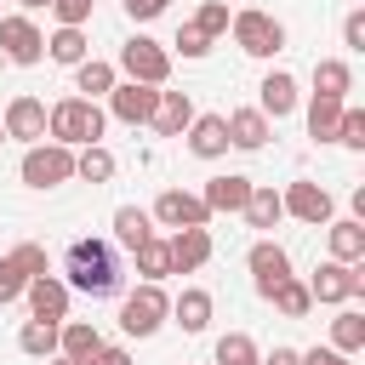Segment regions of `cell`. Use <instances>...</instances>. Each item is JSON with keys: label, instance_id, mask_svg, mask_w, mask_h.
<instances>
[{"label": "cell", "instance_id": "obj_5", "mask_svg": "<svg viewBox=\"0 0 365 365\" xmlns=\"http://www.w3.org/2000/svg\"><path fill=\"white\" fill-rule=\"evenodd\" d=\"M302 285H308V297H314V302L348 308L354 297H365V268H359V262H319Z\"/></svg>", "mask_w": 365, "mask_h": 365}, {"label": "cell", "instance_id": "obj_46", "mask_svg": "<svg viewBox=\"0 0 365 365\" xmlns=\"http://www.w3.org/2000/svg\"><path fill=\"white\" fill-rule=\"evenodd\" d=\"M262 365H302V359H297V348H274V354H262Z\"/></svg>", "mask_w": 365, "mask_h": 365}, {"label": "cell", "instance_id": "obj_4", "mask_svg": "<svg viewBox=\"0 0 365 365\" xmlns=\"http://www.w3.org/2000/svg\"><path fill=\"white\" fill-rule=\"evenodd\" d=\"M228 29H234V46H240L245 57H274V51L285 46V23H279L274 11H257V6L234 11Z\"/></svg>", "mask_w": 365, "mask_h": 365}, {"label": "cell", "instance_id": "obj_13", "mask_svg": "<svg viewBox=\"0 0 365 365\" xmlns=\"http://www.w3.org/2000/svg\"><path fill=\"white\" fill-rule=\"evenodd\" d=\"M23 297H29V314L34 319H51V325H63L68 319V285H63V274H40V279H29L23 285Z\"/></svg>", "mask_w": 365, "mask_h": 365}, {"label": "cell", "instance_id": "obj_30", "mask_svg": "<svg viewBox=\"0 0 365 365\" xmlns=\"http://www.w3.org/2000/svg\"><path fill=\"white\" fill-rule=\"evenodd\" d=\"M17 348H23L29 359H51V354H57V325H51V319H23Z\"/></svg>", "mask_w": 365, "mask_h": 365}, {"label": "cell", "instance_id": "obj_40", "mask_svg": "<svg viewBox=\"0 0 365 365\" xmlns=\"http://www.w3.org/2000/svg\"><path fill=\"white\" fill-rule=\"evenodd\" d=\"M23 285H29V274H23L11 257H0V308H6V302H17V297H23Z\"/></svg>", "mask_w": 365, "mask_h": 365}, {"label": "cell", "instance_id": "obj_45", "mask_svg": "<svg viewBox=\"0 0 365 365\" xmlns=\"http://www.w3.org/2000/svg\"><path fill=\"white\" fill-rule=\"evenodd\" d=\"M302 365H354L348 354H336V348H308V354H297Z\"/></svg>", "mask_w": 365, "mask_h": 365}, {"label": "cell", "instance_id": "obj_48", "mask_svg": "<svg viewBox=\"0 0 365 365\" xmlns=\"http://www.w3.org/2000/svg\"><path fill=\"white\" fill-rule=\"evenodd\" d=\"M51 365H74V359H51Z\"/></svg>", "mask_w": 365, "mask_h": 365}, {"label": "cell", "instance_id": "obj_3", "mask_svg": "<svg viewBox=\"0 0 365 365\" xmlns=\"http://www.w3.org/2000/svg\"><path fill=\"white\" fill-rule=\"evenodd\" d=\"M125 80H137V86H154V91H165V80H171V51L160 46V40H148V34H131L125 46H120V63H114Z\"/></svg>", "mask_w": 365, "mask_h": 365}, {"label": "cell", "instance_id": "obj_36", "mask_svg": "<svg viewBox=\"0 0 365 365\" xmlns=\"http://www.w3.org/2000/svg\"><path fill=\"white\" fill-rule=\"evenodd\" d=\"M228 17H234V11H228V0H200V11H194V29H200L205 40H217V34L228 29Z\"/></svg>", "mask_w": 365, "mask_h": 365}, {"label": "cell", "instance_id": "obj_47", "mask_svg": "<svg viewBox=\"0 0 365 365\" xmlns=\"http://www.w3.org/2000/svg\"><path fill=\"white\" fill-rule=\"evenodd\" d=\"M23 11H51V0H17Z\"/></svg>", "mask_w": 365, "mask_h": 365}, {"label": "cell", "instance_id": "obj_20", "mask_svg": "<svg viewBox=\"0 0 365 365\" xmlns=\"http://www.w3.org/2000/svg\"><path fill=\"white\" fill-rule=\"evenodd\" d=\"M97 348H103V331H97L91 319H63V325H57V359L86 365Z\"/></svg>", "mask_w": 365, "mask_h": 365}, {"label": "cell", "instance_id": "obj_41", "mask_svg": "<svg viewBox=\"0 0 365 365\" xmlns=\"http://www.w3.org/2000/svg\"><path fill=\"white\" fill-rule=\"evenodd\" d=\"M342 46H348V51H365V11H359V6L342 17Z\"/></svg>", "mask_w": 365, "mask_h": 365}, {"label": "cell", "instance_id": "obj_7", "mask_svg": "<svg viewBox=\"0 0 365 365\" xmlns=\"http://www.w3.org/2000/svg\"><path fill=\"white\" fill-rule=\"evenodd\" d=\"M17 171H23L29 188H63V182H74V148H63V143H34Z\"/></svg>", "mask_w": 365, "mask_h": 365}, {"label": "cell", "instance_id": "obj_38", "mask_svg": "<svg viewBox=\"0 0 365 365\" xmlns=\"http://www.w3.org/2000/svg\"><path fill=\"white\" fill-rule=\"evenodd\" d=\"M6 257H11V262H17L23 274H29V279H40V274H51V257H46V245H34V240H23V245H11Z\"/></svg>", "mask_w": 365, "mask_h": 365}, {"label": "cell", "instance_id": "obj_42", "mask_svg": "<svg viewBox=\"0 0 365 365\" xmlns=\"http://www.w3.org/2000/svg\"><path fill=\"white\" fill-rule=\"evenodd\" d=\"M177 51H182V57H205V51H211V40H205L194 23H182V29H177Z\"/></svg>", "mask_w": 365, "mask_h": 365}, {"label": "cell", "instance_id": "obj_1", "mask_svg": "<svg viewBox=\"0 0 365 365\" xmlns=\"http://www.w3.org/2000/svg\"><path fill=\"white\" fill-rule=\"evenodd\" d=\"M63 285L68 291H86V297H114L120 291V262H114V245L103 240H74L68 245V268H63Z\"/></svg>", "mask_w": 365, "mask_h": 365}, {"label": "cell", "instance_id": "obj_12", "mask_svg": "<svg viewBox=\"0 0 365 365\" xmlns=\"http://www.w3.org/2000/svg\"><path fill=\"white\" fill-rule=\"evenodd\" d=\"M0 51H6L11 63H23V68H29V63H40V57H46V34H40V29H34V17H23V11H17V17H0Z\"/></svg>", "mask_w": 365, "mask_h": 365}, {"label": "cell", "instance_id": "obj_2", "mask_svg": "<svg viewBox=\"0 0 365 365\" xmlns=\"http://www.w3.org/2000/svg\"><path fill=\"white\" fill-rule=\"evenodd\" d=\"M103 125H108V114H103L97 103H86V97H63V103L46 108V137L63 143V148H91V143H103Z\"/></svg>", "mask_w": 365, "mask_h": 365}, {"label": "cell", "instance_id": "obj_9", "mask_svg": "<svg viewBox=\"0 0 365 365\" xmlns=\"http://www.w3.org/2000/svg\"><path fill=\"white\" fill-rule=\"evenodd\" d=\"M154 103H160V91L154 86H137V80H114V91H108V120H120V125H148V114H154Z\"/></svg>", "mask_w": 365, "mask_h": 365}, {"label": "cell", "instance_id": "obj_32", "mask_svg": "<svg viewBox=\"0 0 365 365\" xmlns=\"http://www.w3.org/2000/svg\"><path fill=\"white\" fill-rule=\"evenodd\" d=\"M279 217H285L279 188H262V182H257V188H251V200H245V222H251V228H274Z\"/></svg>", "mask_w": 365, "mask_h": 365}, {"label": "cell", "instance_id": "obj_49", "mask_svg": "<svg viewBox=\"0 0 365 365\" xmlns=\"http://www.w3.org/2000/svg\"><path fill=\"white\" fill-rule=\"evenodd\" d=\"M0 143H6V125H0Z\"/></svg>", "mask_w": 365, "mask_h": 365}, {"label": "cell", "instance_id": "obj_11", "mask_svg": "<svg viewBox=\"0 0 365 365\" xmlns=\"http://www.w3.org/2000/svg\"><path fill=\"white\" fill-rule=\"evenodd\" d=\"M160 228H205L211 222V211H205V200L200 194H188V188H165L160 200H154V211H148Z\"/></svg>", "mask_w": 365, "mask_h": 365}, {"label": "cell", "instance_id": "obj_25", "mask_svg": "<svg viewBox=\"0 0 365 365\" xmlns=\"http://www.w3.org/2000/svg\"><path fill=\"white\" fill-rule=\"evenodd\" d=\"M114 80H120V68H114V63H103V57H86V63L74 68V91H80L86 103L108 97V91H114Z\"/></svg>", "mask_w": 365, "mask_h": 365}, {"label": "cell", "instance_id": "obj_34", "mask_svg": "<svg viewBox=\"0 0 365 365\" xmlns=\"http://www.w3.org/2000/svg\"><path fill=\"white\" fill-rule=\"evenodd\" d=\"M268 302H274V308H279L285 319H302V314L314 308V297H308V285H302L297 274H291V279H279V285L268 291Z\"/></svg>", "mask_w": 365, "mask_h": 365}, {"label": "cell", "instance_id": "obj_14", "mask_svg": "<svg viewBox=\"0 0 365 365\" xmlns=\"http://www.w3.org/2000/svg\"><path fill=\"white\" fill-rule=\"evenodd\" d=\"M245 268H251V279H257V297H268L279 279H291V257H285V245H274V240H257V245L245 251Z\"/></svg>", "mask_w": 365, "mask_h": 365}, {"label": "cell", "instance_id": "obj_31", "mask_svg": "<svg viewBox=\"0 0 365 365\" xmlns=\"http://www.w3.org/2000/svg\"><path fill=\"white\" fill-rule=\"evenodd\" d=\"M211 365H262V354H257V342L245 331H228V336H217Z\"/></svg>", "mask_w": 365, "mask_h": 365}, {"label": "cell", "instance_id": "obj_23", "mask_svg": "<svg viewBox=\"0 0 365 365\" xmlns=\"http://www.w3.org/2000/svg\"><path fill=\"white\" fill-rule=\"evenodd\" d=\"M331 262H365V222L359 217H331Z\"/></svg>", "mask_w": 365, "mask_h": 365}, {"label": "cell", "instance_id": "obj_24", "mask_svg": "<svg viewBox=\"0 0 365 365\" xmlns=\"http://www.w3.org/2000/svg\"><path fill=\"white\" fill-rule=\"evenodd\" d=\"M354 91V68L342 57H319L314 63V97H331V103H348Z\"/></svg>", "mask_w": 365, "mask_h": 365}, {"label": "cell", "instance_id": "obj_8", "mask_svg": "<svg viewBox=\"0 0 365 365\" xmlns=\"http://www.w3.org/2000/svg\"><path fill=\"white\" fill-rule=\"evenodd\" d=\"M279 205H285V217H297V222H314V228H325V222L336 217V200H331L319 182H308V177L285 182V188H279Z\"/></svg>", "mask_w": 365, "mask_h": 365}, {"label": "cell", "instance_id": "obj_44", "mask_svg": "<svg viewBox=\"0 0 365 365\" xmlns=\"http://www.w3.org/2000/svg\"><path fill=\"white\" fill-rule=\"evenodd\" d=\"M165 6H171V0H125V17H131V23H148V17H160Z\"/></svg>", "mask_w": 365, "mask_h": 365}, {"label": "cell", "instance_id": "obj_29", "mask_svg": "<svg viewBox=\"0 0 365 365\" xmlns=\"http://www.w3.org/2000/svg\"><path fill=\"white\" fill-rule=\"evenodd\" d=\"M120 165H114V154L103 148V143H91V148H74V177L80 182H108Z\"/></svg>", "mask_w": 365, "mask_h": 365}, {"label": "cell", "instance_id": "obj_35", "mask_svg": "<svg viewBox=\"0 0 365 365\" xmlns=\"http://www.w3.org/2000/svg\"><path fill=\"white\" fill-rule=\"evenodd\" d=\"M336 120H342V103L308 97V137H314V143H331V137H336Z\"/></svg>", "mask_w": 365, "mask_h": 365}, {"label": "cell", "instance_id": "obj_27", "mask_svg": "<svg viewBox=\"0 0 365 365\" xmlns=\"http://www.w3.org/2000/svg\"><path fill=\"white\" fill-rule=\"evenodd\" d=\"M114 240H120L125 251H137L143 240H154V217H148L143 205H120V211H114Z\"/></svg>", "mask_w": 365, "mask_h": 365}, {"label": "cell", "instance_id": "obj_16", "mask_svg": "<svg viewBox=\"0 0 365 365\" xmlns=\"http://www.w3.org/2000/svg\"><path fill=\"white\" fill-rule=\"evenodd\" d=\"M211 314H217V302H211L205 285H182V291L171 297V325H182L188 336H200V331L211 325Z\"/></svg>", "mask_w": 365, "mask_h": 365}, {"label": "cell", "instance_id": "obj_22", "mask_svg": "<svg viewBox=\"0 0 365 365\" xmlns=\"http://www.w3.org/2000/svg\"><path fill=\"white\" fill-rule=\"evenodd\" d=\"M251 188H257L251 177H240V171H228V177H211L200 200H205V211H211V217H217V211H245V200H251Z\"/></svg>", "mask_w": 365, "mask_h": 365}, {"label": "cell", "instance_id": "obj_28", "mask_svg": "<svg viewBox=\"0 0 365 365\" xmlns=\"http://www.w3.org/2000/svg\"><path fill=\"white\" fill-rule=\"evenodd\" d=\"M331 348L348 354V359L365 348V314H359V308H342V314L331 319Z\"/></svg>", "mask_w": 365, "mask_h": 365}, {"label": "cell", "instance_id": "obj_10", "mask_svg": "<svg viewBox=\"0 0 365 365\" xmlns=\"http://www.w3.org/2000/svg\"><path fill=\"white\" fill-rule=\"evenodd\" d=\"M0 125H6V137H17V143H46V103L34 97V91H17L11 103H6V114H0Z\"/></svg>", "mask_w": 365, "mask_h": 365}, {"label": "cell", "instance_id": "obj_26", "mask_svg": "<svg viewBox=\"0 0 365 365\" xmlns=\"http://www.w3.org/2000/svg\"><path fill=\"white\" fill-rule=\"evenodd\" d=\"M46 57H51V63H63V68H80V63L91 57V40H86V29H57V34L46 40Z\"/></svg>", "mask_w": 365, "mask_h": 365}, {"label": "cell", "instance_id": "obj_15", "mask_svg": "<svg viewBox=\"0 0 365 365\" xmlns=\"http://www.w3.org/2000/svg\"><path fill=\"white\" fill-rule=\"evenodd\" d=\"M165 251H171V274H194L211 262V228H171Z\"/></svg>", "mask_w": 365, "mask_h": 365}, {"label": "cell", "instance_id": "obj_33", "mask_svg": "<svg viewBox=\"0 0 365 365\" xmlns=\"http://www.w3.org/2000/svg\"><path fill=\"white\" fill-rule=\"evenodd\" d=\"M131 257H137V274H143L148 285H160V279L171 274V251H165V240H160V234H154V240H143Z\"/></svg>", "mask_w": 365, "mask_h": 365}, {"label": "cell", "instance_id": "obj_37", "mask_svg": "<svg viewBox=\"0 0 365 365\" xmlns=\"http://www.w3.org/2000/svg\"><path fill=\"white\" fill-rule=\"evenodd\" d=\"M331 143H342V148H365V108L342 103V120H336V137H331Z\"/></svg>", "mask_w": 365, "mask_h": 365}, {"label": "cell", "instance_id": "obj_43", "mask_svg": "<svg viewBox=\"0 0 365 365\" xmlns=\"http://www.w3.org/2000/svg\"><path fill=\"white\" fill-rule=\"evenodd\" d=\"M86 365H131V348H120V342H103Z\"/></svg>", "mask_w": 365, "mask_h": 365}, {"label": "cell", "instance_id": "obj_17", "mask_svg": "<svg viewBox=\"0 0 365 365\" xmlns=\"http://www.w3.org/2000/svg\"><path fill=\"white\" fill-rule=\"evenodd\" d=\"M297 74H285V68H268L262 74V86H257V108L268 114V120H285L291 108H297Z\"/></svg>", "mask_w": 365, "mask_h": 365}, {"label": "cell", "instance_id": "obj_39", "mask_svg": "<svg viewBox=\"0 0 365 365\" xmlns=\"http://www.w3.org/2000/svg\"><path fill=\"white\" fill-rule=\"evenodd\" d=\"M91 6H97V0H51L57 29H86V23H91Z\"/></svg>", "mask_w": 365, "mask_h": 365}, {"label": "cell", "instance_id": "obj_19", "mask_svg": "<svg viewBox=\"0 0 365 365\" xmlns=\"http://www.w3.org/2000/svg\"><path fill=\"white\" fill-rule=\"evenodd\" d=\"M188 154L194 160H222L228 154V120L222 114H194L188 120Z\"/></svg>", "mask_w": 365, "mask_h": 365}, {"label": "cell", "instance_id": "obj_21", "mask_svg": "<svg viewBox=\"0 0 365 365\" xmlns=\"http://www.w3.org/2000/svg\"><path fill=\"white\" fill-rule=\"evenodd\" d=\"M188 120H194V97H188V91H160V103H154L148 125H154L160 137H182V131H188Z\"/></svg>", "mask_w": 365, "mask_h": 365}, {"label": "cell", "instance_id": "obj_6", "mask_svg": "<svg viewBox=\"0 0 365 365\" xmlns=\"http://www.w3.org/2000/svg\"><path fill=\"white\" fill-rule=\"evenodd\" d=\"M165 319H171V297H165L160 285H148V279L120 302V331H125V336H154Z\"/></svg>", "mask_w": 365, "mask_h": 365}, {"label": "cell", "instance_id": "obj_18", "mask_svg": "<svg viewBox=\"0 0 365 365\" xmlns=\"http://www.w3.org/2000/svg\"><path fill=\"white\" fill-rule=\"evenodd\" d=\"M222 120H228V148L257 154V148L274 137V120H268L262 108H234V114H222Z\"/></svg>", "mask_w": 365, "mask_h": 365}]
</instances>
